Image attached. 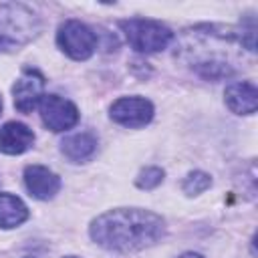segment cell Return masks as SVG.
<instances>
[{
  "label": "cell",
  "instance_id": "cell-16",
  "mask_svg": "<svg viewBox=\"0 0 258 258\" xmlns=\"http://www.w3.org/2000/svg\"><path fill=\"white\" fill-rule=\"evenodd\" d=\"M0 113H2V99H0Z\"/></svg>",
  "mask_w": 258,
  "mask_h": 258
},
{
  "label": "cell",
  "instance_id": "cell-9",
  "mask_svg": "<svg viewBox=\"0 0 258 258\" xmlns=\"http://www.w3.org/2000/svg\"><path fill=\"white\" fill-rule=\"evenodd\" d=\"M34 143V133L30 127L18 121H8L0 127V151L6 155H20Z\"/></svg>",
  "mask_w": 258,
  "mask_h": 258
},
{
  "label": "cell",
  "instance_id": "cell-2",
  "mask_svg": "<svg viewBox=\"0 0 258 258\" xmlns=\"http://www.w3.org/2000/svg\"><path fill=\"white\" fill-rule=\"evenodd\" d=\"M40 30L38 16L24 4H0V50H14L30 42Z\"/></svg>",
  "mask_w": 258,
  "mask_h": 258
},
{
  "label": "cell",
  "instance_id": "cell-3",
  "mask_svg": "<svg viewBox=\"0 0 258 258\" xmlns=\"http://www.w3.org/2000/svg\"><path fill=\"white\" fill-rule=\"evenodd\" d=\"M119 26L125 32V38L131 44V48H135L137 52H159L167 48V44L173 38V32L165 24L149 18L121 20Z\"/></svg>",
  "mask_w": 258,
  "mask_h": 258
},
{
  "label": "cell",
  "instance_id": "cell-11",
  "mask_svg": "<svg viewBox=\"0 0 258 258\" xmlns=\"http://www.w3.org/2000/svg\"><path fill=\"white\" fill-rule=\"evenodd\" d=\"M60 149L71 161L81 163V161H87L89 157H93V153L97 151V137L89 131H81V133L69 135L60 143Z\"/></svg>",
  "mask_w": 258,
  "mask_h": 258
},
{
  "label": "cell",
  "instance_id": "cell-10",
  "mask_svg": "<svg viewBox=\"0 0 258 258\" xmlns=\"http://www.w3.org/2000/svg\"><path fill=\"white\" fill-rule=\"evenodd\" d=\"M224 97H226V105L236 115H252L258 107V89L250 81L232 83L230 87H226Z\"/></svg>",
  "mask_w": 258,
  "mask_h": 258
},
{
  "label": "cell",
  "instance_id": "cell-5",
  "mask_svg": "<svg viewBox=\"0 0 258 258\" xmlns=\"http://www.w3.org/2000/svg\"><path fill=\"white\" fill-rule=\"evenodd\" d=\"M40 119L46 125V129L60 133L77 125L79 121V109L58 95H44L40 99Z\"/></svg>",
  "mask_w": 258,
  "mask_h": 258
},
{
  "label": "cell",
  "instance_id": "cell-6",
  "mask_svg": "<svg viewBox=\"0 0 258 258\" xmlns=\"http://www.w3.org/2000/svg\"><path fill=\"white\" fill-rule=\"evenodd\" d=\"M109 115L115 123L129 129H137L153 119V105L143 97H121L111 105Z\"/></svg>",
  "mask_w": 258,
  "mask_h": 258
},
{
  "label": "cell",
  "instance_id": "cell-1",
  "mask_svg": "<svg viewBox=\"0 0 258 258\" xmlns=\"http://www.w3.org/2000/svg\"><path fill=\"white\" fill-rule=\"evenodd\" d=\"M91 238L113 252H137L153 246L161 240L165 232V222L161 216L139 210V208H119L105 212L91 224Z\"/></svg>",
  "mask_w": 258,
  "mask_h": 258
},
{
  "label": "cell",
  "instance_id": "cell-15",
  "mask_svg": "<svg viewBox=\"0 0 258 258\" xmlns=\"http://www.w3.org/2000/svg\"><path fill=\"white\" fill-rule=\"evenodd\" d=\"M179 258H204L202 254H196V252H185V254H181Z\"/></svg>",
  "mask_w": 258,
  "mask_h": 258
},
{
  "label": "cell",
  "instance_id": "cell-8",
  "mask_svg": "<svg viewBox=\"0 0 258 258\" xmlns=\"http://www.w3.org/2000/svg\"><path fill=\"white\" fill-rule=\"evenodd\" d=\"M24 183L36 200H50L60 189V177L44 165H28L24 169Z\"/></svg>",
  "mask_w": 258,
  "mask_h": 258
},
{
  "label": "cell",
  "instance_id": "cell-17",
  "mask_svg": "<svg viewBox=\"0 0 258 258\" xmlns=\"http://www.w3.org/2000/svg\"><path fill=\"white\" fill-rule=\"evenodd\" d=\"M67 258H77V256H67Z\"/></svg>",
  "mask_w": 258,
  "mask_h": 258
},
{
  "label": "cell",
  "instance_id": "cell-13",
  "mask_svg": "<svg viewBox=\"0 0 258 258\" xmlns=\"http://www.w3.org/2000/svg\"><path fill=\"white\" fill-rule=\"evenodd\" d=\"M210 185H212V177H210L206 171H191V173H187V177L183 179L181 189H183L187 196H198V194L206 191Z\"/></svg>",
  "mask_w": 258,
  "mask_h": 258
},
{
  "label": "cell",
  "instance_id": "cell-18",
  "mask_svg": "<svg viewBox=\"0 0 258 258\" xmlns=\"http://www.w3.org/2000/svg\"><path fill=\"white\" fill-rule=\"evenodd\" d=\"M26 258H32V256H26Z\"/></svg>",
  "mask_w": 258,
  "mask_h": 258
},
{
  "label": "cell",
  "instance_id": "cell-12",
  "mask_svg": "<svg viewBox=\"0 0 258 258\" xmlns=\"http://www.w3.org/2000/svg\"><path fill=\"white\" fill-rule=\"evenodd\" d=\"M28 220V208L12 194H0V228H16Z\"/></svg>",
  "mask_w": 258,
  "mask_h": 258
},
{
  "label": "cell",
  "instance_id": "cell-4",
  "mask_svg": "<svg viewBox=\"0 0 258 258\" xmlns=\"http://www.w3.org/2000/svg\"><path fill=\"white\" fill-rule=\"evenodd\" d=\"M56 44L75 60H87L97 48V34L81 20H64L56 32Z\"/></svg>",
  "mask_w": 258,
  "mask_h": 258
},
{
  "label": "cell",
  "instance_id": "cell-7",
  "mask_svg": "<svg viewBox=\"0 0 258 258\" xmlns=\"http://www.w3.org/2000/svg\"><path fill=\"white\" fill-rule=\"evenodd\" d=\"M44 77L36 69H24L20 79L12 87L14 107L20 113H30L44 97Z\"/></svg>",
  "mask_w": 258,
  "mask_h": 258
},
{
  "label": "cell",
  "instance_id": "cell-14",
  "mask_svg": "<svg viewBox=\"0 0 258 258\" xmlns=\"http://www.w3.org/2000/svg\"><path fill=\"white\" fill-rule=\"evenodd\" d=\"M163 175H165V171H163L161 167H145V169L137 175L135 183H137L141 189H153V187H157V185L163 181Z\"/></svg>",
  "mask_w": 258,
  "mask_h": 258
}]
</instances>
